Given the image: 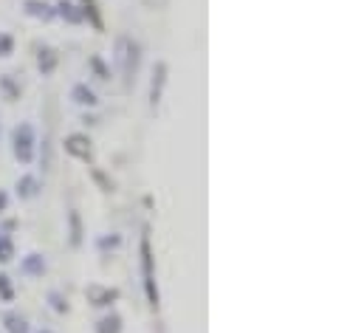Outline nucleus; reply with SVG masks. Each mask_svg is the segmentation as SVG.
Here are the masks:
<instances>
[{"label": "nucleus", "instance_id": "nucleus-11", "mask_svg": "<svg viewBox=\"0 0 364 333\" xmlns=\"http://www.w3.org/2000/svg\"><path fill=\"white\" fill-rule=\"evenodd\" d=\"M37 65H40V71H43V74H51V71H54V65H57L54 51H51V48H43V51H40V57H37Z\"/></svg>", "mask_w": 364, "mask_h": 333}, {"label": "nucleus", "instance_id": "nucleus-4", "mask_svg": "<svg viewBox=\"0 0 364 333\" xmlns=\"http://www.w3.org/2000/svg\"><path fill=\"white\" fill-rule=\"evenodd\" d=\"M65 150L71 153V156H77V159H91V142H88V136H80V133H74V136H68L65 139Z\"/></svg>", "mask_w": 364, "mask_h": 333}, {"label": "nucleus", "instance_id": "nucleus-2", "mask_svg": "<svg viewBox=\"0 0 364 333\" xmlns=\"http://www.w3.org/2000/svg\"><path fill=\"white\" fill-rule=\"evenodd\" d=\"M141 263H144V288H147V300L150 305H159V291H156V277H153V251L150 240H141Z\"/></svg>", "mask_w": 364, "mask_h": 333}, {"label": "nucleus", "instance_id": "nucleus-8", "mask_svg": "<svg viewBox=\"0 0 364 333\" xmlns=\"http://www.w3.org/2000/svg\"><path fill=\"white\" fill-rule=\"evenodd\" d=\"M164 77H167V65H164V63H159V68H156V80H153V90H150V102H153V107L159 105L161 88H164Z\"/></svg>", "mask_w": 364, "mask_h": 333}, {"label": "nucleus", "instance_id": "nucleus-13", "mask_svg": "<svg viewBox=\"0 0 364 333\" xmlns=\"http://www.w3.org/2000/svg\"><path fill=\"white\" fill-rule=\"evenodd\" d=\"M96 333H122V319H119V317H105V319L99 322Z\"/></svg>", "mask_w": 364, "mask_h": 333}, {"label": "nucleus", "instance_id": "nucleus-12", "mask_svg": "<svg viewBox=\"0 0 364 333\" xmlns=\"http://www.w3.org/2000/svg\"><path fill=\"white\" fill-rule=\"evenodd\" d=\"M6 331L9 333H28V322H26L23 317H17V314H9V317H6Z\"/></svg>", "mask_w": 364, "mask_h": 333}, {"label": "nucleus", "instance_id": "nucleus-5", "mask_svg": "<svg viewBox=\"0 0 364 333\" xmlns=\"http://www.w3.org/2000/svg\"><path fill=\"white\" fill-rule=\"evenodd\" d=\"M88 300H91L93 305H110V300H116V291L102 288V285H91L88 288Z\"/></svg>", "mask_w": 364, "mask_h": 333}, {"label": "nucleus", "instance_id": "nucleus-17", "mask_svg": "<svg viewBox=\"0 0 364 333\" xmlns=\"http://www.w3.org/2000/svg\"><path fill=\"white\" fill-rule=\"evenodd\" d=\"M0 297L9 302L11 300V285H9V277L6 274H0Z\"/></svg>", "mask_w": 364, "mask_h": 333}, {"label": "nucleus", "instance_id": "nucleus-16", "mask_svg": "<svg viewBox=\"0 0 364 333\" xmlns=\"http://www.w3.org/2000/svg\"><path fill=\"white\" fill-rule=\"evenodd\" d=\"M71 243L80 246V215L71 212Z\"/></svg>", "mask_w": 364, "mask_h": 333}, {"label": "nucleus", "instance_id": "nucleus-7", "mask_svg": "<svg viewBox=\"0 0 364 333\" xmlns=\"http://www.w3.org/2000/svg\"><path fill=\"white\" fill-rule=\"evenodd\" d=\"M71 99H74L77 105H88V107L96 105V93H93L88 85H77V88L71 90Z\"/></svg>", "mask_w": 364, "mask_h": 333}, {"label": "nucleus", "instance_id": "nucleus-22", "mask_svg": "<svg viewBox=\"0 0 364 333\" xmlns=\"http://www.w3.org/2000/svg\"><path fill=\"white\" fill-rule=\"evenodd\" d=\"M43 333H51V331H43Z\"/></svg>", "mask_w": 364, "mask_h": 333}, {"label": "nucleus", "instance_id": "nucleus-21", "mask_svg": "<svg viewBox=\"0 0 364 333\" xmlns=\"http://www.w3.org/2000/svg\"><path fill=\"white\" fill-rule=\"evenodd\" d=\"M6 204H9V198H6V192H0V212L6 209Z\"/></svg>", "mask_w": 364, "mask_h": 333}, {"label": "nucleus", "instance_id": "nucleus-6", "mask_svg": "<svg viewBox=\"0 0 364 333\" xmlns=\"http://www.w3.org/2000/svg\"><path fill=\"white\" fill-rule=\"evenodd\" d=\"M26 11L31 17H40V20H51L54 17V9L48 3H40V0H26Z\"/></svg>", "mask_w": 364, "mask_h": 333}, {"label": "nucleus", "instance_id": "nucleus-15", "mask_svg": "<svg viewBox=\"0 0 364 333\" xmlns=\"http://www.w3.org/2000/svg\"><path fill=\"white\" fill-rule=\"evenodd\" d=\"M60 14H63V17H68L71 23H80V11H74V6H71V3H60Z\"/></svg>", "mask_w": 364, "mask_h": 333}, {"label": "nucleus", "instance_id": "nucleus-19", "mask_svg": "<svg viewBox=\"0 0 364 333\" xmlns=\"http://www.w3.org/2000/svg\"><path fill=\"white\" fill-rule=\"evenodd\" d=\"M48 300H51V305H54V311H60V314H63V311H65V308H68V305H65V302H63V297H60V294H51V297H48Z\"/></svg>", "mask_w": 364, "mask_h": 333}, {"label": "nucleus", "instance_id": "nucleus-9", "mask_svg": "<svg viewBox=\"0 0 364 333\" xmlns=\"http://www.w3.org/2000/svg\"><path fill=\"white\" fill-rule=\"evenodd\" d=\"M23 271L26 274H43L46 271V260H43V254H28L26 260H23Z\"/></svg>", "mask_w": 364, "mask_h": 333}, {"label": "nucleus", "instance_id": "nucleus-3", "mask_svg": "<svg viewBox=\"0 0 364 333\" xmlns=\"http://www.w3.org/2000/svg\"><path fill=\"white\" fill-rule=\"evenodd\" d=\"M116 51H119V54H116V63L122 65V71H124V74H130V71L136 68V48L130 46V40H124V37H122V40H119V46H116Z\"/></svg>", "mask_w": 364, "mask_h": 333}, {"label": "nucleus", "instance_id": "nucleus-14", "mask_svg": "<svg viewBox=\"0 0 364 333\" xmlns=\"http://www.w3.org/2000/svg\"><path fill=\"white\" fill-rule=\"evenodd\" d=\"M14 257V243L11 238H0V263H9Z\"/></svg>", "mask_w": 364, "mask_h": 333}, {"label": "nucleus", "instance_id": "nucleus-1", "mask_svg": "<svg viewBox=\"0 0 364 333\" xmlns=\"http://www.w3.org/2000/svg\"><path fill=\"white\" fill-rule=\"evenodd\" d=\"M14 156L23 164L31 162V156H34V130H31V125H20L14 130Z\"/></svg>", "mask_w": 364, "mask_h": 333}, {"label": "nucleus", "instance_id": "nucleus-18", "mask_svg": "<svg viewBox=\"0 0 364 333\" xmlns=\"http://www.w3.org/2000/svg\"><path fill=\"white\" fill-rule=\"evenodd\" d=\"M11 46H14L11 37L9 34H0V57H9L11 54Z\"/></svg>", "mask_w": 364, "mask_h": 333}, {"label": "nucleus", "instance_id": "nucleus-10", "mask_svg": "<svg viewBox=\"0 0 364 333\" xmlns=\"http://www.w3.org/2000/svg\"><path fill=\"white\" fill-rule=\"evenodd\" d=\"M17 195H20V198H34V195H37V181H34L31 175H23V178L17 181Z\"/></svg>", "mask_w": 364, "mask_h": 333}, {"label": "nucleus", "instance_id": "nucleus-20", "mask_svg": "<svg viewBox=\"0 0 364 333\" xmlns=\"http://www.w3.org/2000/svg\"><path fill=\"white\" fill-rule=\"evenodd\" d=\"M91 65L96 68V74H99V80H107V71H105V65L99 63V60H91Z\"/></svg>", "mask_w": 364, "mask_h": 333}]
</instances>
